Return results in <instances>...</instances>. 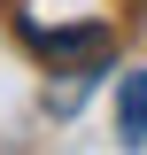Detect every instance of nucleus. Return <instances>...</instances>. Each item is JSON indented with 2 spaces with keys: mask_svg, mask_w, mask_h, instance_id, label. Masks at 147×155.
<instances>
[{
  "mask_svg": "<svg viewBox=\"0 0 147 155\" xmlns=\"http://www.w3.org/2000/svg\"><path fill=\"white\" fill-rule=\"evenodd\" d=\"M16 31L47 62H93L116 47V0H8Z\"/></svg>",
  "mask_w": 147,
  "mask_h": 155,
  "instance_id": "1",
  "label": "nucleus"
},
{
  "mask_svg": "<svg viewBox=\"0 0 147 155\" xmlns=\"http://www.w3.org/2000/svg\"><path fill=\"white\" fill-rule=\"evenodd\" d=\"M116 132L147 147V70H124V85H116Z\"/></svg>",
  "mask_w": 147,
  "mask_h": 155,
  "instance_id": "2",
  "label": "nucleus"
}]
</instances>
